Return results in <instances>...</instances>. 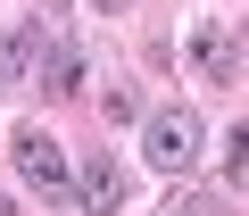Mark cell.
Masks as SVG:
<instances>
[{
	"instance_id": "3",
	"label": "cell",
	"mask_w": 249,
	"mask_h": 216,
	"mask_svg": "<svg viewBox=\"0 0 249 216\" xmlns=\"http://www.w3.org/2000/svg\"><path fill=\"white\" fill-rule=\"evenodd\" d=\"M191 67H199V83H232L241 75V34L224 17H199L191 25Z\"/></svg>"
},
{
	"instance_id": "11",
	"label": "cell",
	"mask_w": 249,
	"mask_h": 216,
	"mask_svg": "<svg viewBox=\"0 0 249 216\" xmlns=\"http://www.w3.org/2000/svg\"><path fill=\"white\" fill-rule=\"evenodd\" d=\"M0 216H17V199H9V191H0Z\"/></svg>"
},
{
	"instance_id": "10",
	"label": "cell",
	"mask_w": 249,
	"mask_h": 216,
	"mask_svg": "<svg viewBox=\"0 0 249 216\" xmlns=\"http://www.w3.org/2000/svg\"><path fill=\"white\" fill-rule=\"evenodd\" d=\"M91 17H133V0H91Z\"/></svg>"
},
{
	"instance_id": "6",
	"label": "cell",
	"mask_w": 249,
	"mask_h": 216,
	"mask_svg": "<svg viewBox=\"0 0 249 216\" xmlns=\"http://www.w3.org/2000/svg\"><path fill=\"white\" fill-rule=\"evenodd\" d=\"M75 208H83V216H116V208H124V166H116L108 150H91V158L75 166Z\"/></svg>"
},
{
	"instance_id": "12",
	"label": "cell",
	"mask_w": 249,
	"mask_h": 216,
	"mask_svg": "<svg viewBox=\"0 0 249 216\" xmlns=\"http://www.w3.org/2000/svg\"><path fill=\"white\" fill-rule=\"evenodd\" d=\"M241 191H249V166H241Z\"/></svg>"
},
{
	"instance_id": "5",
	"label": "cell",
	"mask_w": 249,
	"mask_h": 216,
	"mask_svg": "<svg viewBox=\"0 0 249 216\" xmlns=\"http://www.w3.org/2000/svg\"><path fill=\"white\" fill-rule=\"evenodd\" d=\"M50 17H17L9 34H0V83H34V67H42V50H50Z\"/></svg>"
},
{
	"instance_id": "9",
	"label": "cell",
	"mask_w": 249,
	"mask_h": 216,
	"mask_svg": "<svg viewBox=\"0 0 249 216\" xmlns=\"http://www.w3.org/2000/svg\"><path fill=\"white\" fill-rule=\"evenodd\" d=\"M241 166H249V125H232V133H224V175L241 183Z\"/></svg>"
},
{
	"instance_id": "1",
	"label": "cell",
	"mask_w": 249,
	"mask_h": 216,
	"mask_svg": "<svg viewBox=\"0 0 249 216\" xmlns=\"http://www.w3.org/2000/svg\"><path fill=\"white\" fill-rule=\"evenodd\" d=\"M142 158H150L158 175H191V166L208 158V117H199L191 100L150 108V117H142Z\"/></svg>"
},
{
	"instance_id": "7",
	"label": "cell",
	"mask_w": 249,
	"mask_h": 216,
	"mask_svg": "<svg viewBox=\"0 0 249 216\" xmlns=\"http://www.w3.org/2000/svg\"><path fill=\"white\" fill-rule=\"evenodd\" d=\"M100 117H108V125H142V91H133V83H108V91H100Z\"/></svg>"
},
{
	"instance_id": "4",
	"label": "cell",
	"mask_w": 249,
	"mask_h": 216,
	"mask_svg": "<svg viewBox=\"0 0 249 216\" xmlns=\"http://www.w3.org/2000/svg\"><path fill=\"white\" fill-rule=\"evenodd\" d=\"M91 83V58H83V42H67V34H50V50H42V67H34V91L42 100H75Z\"/></svg>"
},
{
	"instance_id": "8",
	"label": "cell",
	"mask_w": 249,
	"mask_h": 216,
	"mask_svg": "<svg viewBox=\"0 0 249 216\" xmlns=\"http://www.w3.org/2000/svg\"><path fill=\"white\" fill-rule=\"evenodd\" d=\"M158 216H224V199H216V191H166Z\"/></svg>"
},
{
	"instance_id": "2",
	"label": "cell",
	"mask_w": 249,
	"mask_h": 216,
	"mask_svg": "<svg viewBox=\"0 0 249 216\" xmlns=\"http://www.w3.org/2000/svg\"><path fill=\"white\" fill-rule=\"evenodd\" d=\"M9 166H17V183H25V191H42V199H75V158H67V142H58V133L17 125V133H9Z\"/></svg>"
}]
</instances>
